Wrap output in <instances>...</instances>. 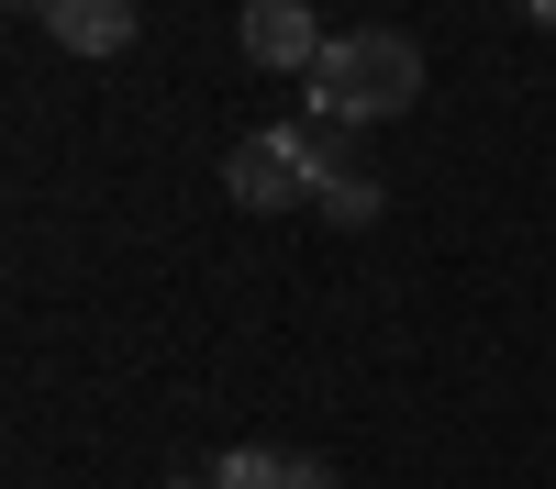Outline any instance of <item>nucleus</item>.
I'll return each instance as SVG.
<instances>
[{
	"mask_svg": "<svg viewBox=\"0 0 556 489\" xmlns=\"http://www.w3.org/2000/svg\"><path fill=\"white\" fill-rule=\"evenodd\" d=\"M156 489H212V467H201V478H156Z\"/></svg>",
	"mask_w": 556,
	"mask_h": 489,
	"instance_id": "8",
	"label": "nucleus"
},
{
	"mask_svg": "<svg viewBox=\"0 0 556 489\" xmlns=\"http://www.w3.org/2000/svg\"><path fill=\"white\" fill-rule=\"evenodd\" d=\"M424 101V44L390 34V23H367V34H334L323 44V67H312V123H390Z\"/></svg>",
	"mask_w": 556,
	"mask_h": 489,
	"instance_id": "1",
	"label": "nucleus"
},
{
	"mask_svg": "<svg viewBox=\"0 0 556 489\" xmlns=\"http://www.w3.org/2000/svg\"><path fill=\"white\" fill-rule=\"evenodd\" d=\"M245 67H278V78H312L323 67V44H334V34H323L312 12H301V0H245Z\"/></svg>",
	"mask_w": 556,
	"mask_h": 489,
	"instance_id": "3",
	"label": "nucleus"
},
{
	"mask_svg": "<svg viewBox=\"0 0 556 489\" xmlns=\"http://www.w3.org/2000/svg\"><path fill=\"white\" fill-rule=\"evenodd\" d=\"M379 178H367V167H323V211H334V222H379Z\"/></svg>",
	"mask_w": 556,
	"mask_h": 489,
	"instance_id": "6",
	"label": "nucleus"
},
{
	"mask_svg": "<svg viewBox=\"0 0 556 489\" xmlns=\"http://www.w3.org/2000/svg\"><path fill=\"white\" fill-rule=\"evenodd\" d=\"M513 12H523V23H545V34H556V0H513Z\"/></svg>",
	"mask_w": 556,
	"mask_h": 489,
	"instance_id": "7",
	"label": "nucleus"
},
{
	"mask_svg": "<svg viewBox=\"0 0 556 489\" xmlns=\"http://www.w3.org/2000/svg\"><path fill=\"white\" fill-rule=\"evenodd\" d=\"M12 12H45V0H12Z\"/></svg>",
	"mask_w": 556,
	"mask_h": 489,
	"instance_id": "9",
	"label": "nucleus"
},
{
	"mask_svg": "<svg viewBox=\"0 0 556 489\" xmlns=\"http://www.w3.org/2000/svg\"><path fill=\"white\" fill-rule=\"evenodd\" d=\"M323 167H334V145L323 133H301V123H256L235 156H223V190H235L245 211H301V201H323Z\"/></svg>",
	"mask_w": 556,
	"mask_h": 489,
	"instance_id": "2",
	"label": "nucleus"
},
{
	"mask_svg": "<svg viewBox=\"0 0 556 489\" xmlns=\"http://www.w3.org/2000/svg\"><path fill=\"white\" fill-rule=\"evenodd\" d=\"M45 34L67 56H123L134 44V0H45Z\"/></svg>",
	"mask_w": 556,
	"mask_h": 489,
	"instance_id": "5",
	"label": "nucleus"
},
{
	"mask_svg": "<svg viewBox=\"0 0 556 489\" xmlns=\"http://www.w3.org/2000/svg\"><path fill=\"white\" fill-rule=\"evenodd\" d=\"M212 489H345L323 456H290V445H235V456L212 467Z\"/></svg>",
	"mask_w": 556,
	"mask_h": 489,
	"instance_id": "4",
	"label": "nucleus"
}]
</instances>
